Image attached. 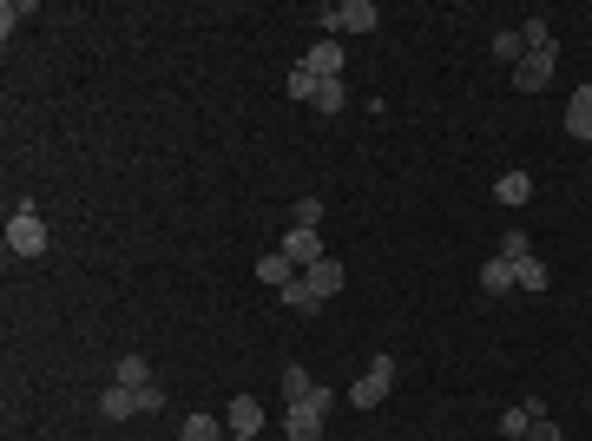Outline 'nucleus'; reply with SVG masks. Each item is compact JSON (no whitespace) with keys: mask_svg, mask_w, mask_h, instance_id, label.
Masks as SVG:
<instances>
[{"mask_svg":"<svg viewBox=\"0 0 592 441\" xmlns=\"http://www.w3.org/2000/svg\"><path fill=\"white\" fill-rule=\"evenodd\" d=\"M323 27H329V40H336V33H375L382 14H375L369 0H343V7H323Z\"/></svg>","mask_w":592,"mask_h":441,"instance_id":"obj_1","label":"nucleus"},{"mask_svg":"<svg viewBox=\"0 0 592 441\" xmlns=\"http://www.w3.org/2000/svg\"><path fill=\"white\" fill-rule=\"evenodd\" d=\"M7 251L14 257H40L47 251V224H40V211H14V218H7Z\"/></svg>","mask_w":592,"mask_h":441,"instance_id":"obj_2","label":"nucleus"},{"mask_svg":"<svg viewBox=\"0 0 592 441\" xmlns=\"http://www.w3.org/2000/svg\"><path fill=\"white\" fill-rule=\"evenodd\" d=\"M389 382H395V363H389V356H375V363L349 382V402H356V409H375V402L389 395Z\"/></svg>","mask_w":592,"mask_h":441,"instance_id":"obj_3","label":"nucleus"},{"mask_svg":"<svg viewBox=\"0 0 592 441\" xmlns=\"http://www.w3.org/2000/svg\"><path fill=\"white\" fill-rule=\"evenodd\" d=\"M224 422H231V435H237V441H257V428H264V402H257V395H231Z\"/></svg>","mask_w":592,"mask_h":441,"instance_id":"obj_4","label":"nucleus"},{"mask_svg":"<svg viewBox=\"0 0 592 441\" xmlns=\"http://www.w3.org/2000/svg\"><path fill=\"white\" fill-rule=\"evenodd\" d=\"M553 60H560V53H527V60L514 66V86H520V93H540V86H553Z\"/></svg>","mask_w":592,"mask_h":441,"instance_id":"obj_5","label":"nucleus"},{"mask_svg":"<svg viewBox=\"0 0 592 441\" xmlns=\"http://www.w3.org/2000/svg\"><path fill=\"white\" fill-rule=\"evenodd\" d=\"M323 422H329V415H316L310 402H290V415H283V435H290V441H323Z\"/></svg>","mask_w":592,"mask_h":441,"instance_id":"obj_6","label":"nucleus"},{"mask_svg":"<svg viewBox=\"0 0 592 441\" xmlns=\"http://www.w3.org/2000/svg\"><path fill=\"white\" fill-rule=\"evenodd\" d=\"M283 257H290V264L296 270H310V264H323V237H316V231H290V237H283Z\"/></svg>","mask_w":592,"mask_h":441,"instance_id":"obj_7","label":"nucleus"},{"mask_svg":"<svg viewBox=\"0 0 592 441\" xmlns=\"http://www.w3.org/2000/svg\"><path fill=\"white\" fill-rule=\"evenodd\" d=\"M303 284L316 290V303H329L336 290L349 284V277H343V264H336V257H323V264H310V270H303Z\"/></svg>","mask_w":592,"mask_h":441,"instance_id":"obj_8","label":"nucleus"},{"mask_svg":"<svg viewBox=\"0 0 592 441\" xmlns=\"http://www.w3.org/2000/svg\"><path fill=\"white\" fill-rule=\"evenodd\" d=\"M303 66H310L316 79H343V47H336V40H316V47L303 53Z\"/></svg>","mask_w":592,"mask_h":441,"instance_id":"obj_9","label":"nucleus"},{"mask_svg":"<svg viewBox=\"0 0 592 441\" xmlns=\"http://www.w3.org/2000/svg\"><path fill=\"white\" fill-rule=\"evenodd\" d=\"M494 198H500L507 211H520V205L533 198V172H500V178H494Z\"/></svg>","mask_w":592,"mask_h":441,"instance_id":"obj_10","label":"nucleus"},{"mask_svg":"<svg viewBox=\"0 0 592 441\" xmlns=\"http://www.w3.org/2000/svg\"><path fill=\"white\" fill-rule=\"evenodd\" d=\"M533 415H546V409H540V395H527V402H514V409L500 415V435H507V441H527Z\"/></svg>","mask_w":592,"mask_h":441,"instance_id":"obj_11","label":"nucleus"},{"mask_svg":"<svg viewBox=\"0 0 592 441\" xmlns=\"http://www.w3.org/2000/svg\"><path fill=\"white\" fill-rule=\"evenodd\" d=\"M99 415H106V422H125V415H139V389H125V382H112V389L99 395Z\"/></svg>","mask_w":592,"mask_h":441,"instance_id":"obj_12","label":"nucleus"},{"mask_svg":"<svg viewBox=\"0 0 592 441\" xmlns=\"http://www.w3.org/2000/svg\"><path fill=\"white\" fill-rule=\"evenodd\" d=\"M566 132H573V139H592V86H579V93L566 99Z\"/></svg>","mask_w":592,"mask_h":441,"instance_id":"obj_13","label":"nucleus"},{"mask_svg":"<svg viewBox=\"0 0 592 441\" xmlns=\"http://www.w3.org/2000/svg\"><path fill=\"white\" fill-rule=\"evenodd\" d=\"M481 290L487 297H507V290H514V264H507V257H487L481 264Z\"/></svg>","mask_w":592,"mask_h":441,"instance_id":"obj_14","label":"nucleus"},{"mask_svg":"<svg viewBox=\"0 0 592 441\" xmlns=\"http://www.w3.org/2000/svg\"><path fill=\"white\" fill-rule=\"evenodd\" d=\"M296 277H303V270H296L283 251H270L264 264H257V284H277V290H283V284H296Z\"/></svg>","mask_w":592,"mask_h":441,"instance_id":"obj_15","label":"nucleus"},{"mask_svg":"<svg viewBox=\"0 0 592 441\" xmlns=\"http://www.w3.org/2000/svg\"><path fill=\"white\" fill-rule=\"evenodd\" d=\"M310 106L323 112V119H336V112L349 106V86H343V79H323V86H316V99H310Z\"/></svg>","mask_w":592,"mask_h":441,"instance_id":"obj_16","label":"nucleus"},{"mask_svg":"<svg viewBox=\"0 0 592 441\" xmlns=\"http://www.w3.org/2000/svg\"><path fill=\"white\" fill-rule=\"evenodd\" d=\"M112 382H125V389H152V363H145V356H119V376Z\"/></svg>","mask_w":592,"mask_h":441,"instance_id":"obj_17","label":"nucleus"},{"mask_svg":"<svg viewBox=\"0 0 592 441\" xmlns=\"http://www.w3.org/2000/svg\"><path fill=\"white\" fill-rule=\"evenodd\" d=\"M277 303H283V310H296V316H310V310H316V290L296 277V284H283V290H277Z\"/></svg>","mask_w":592,"mask_h":441,"instance_id":"obj_18","label":"nucleus"},{"mask_svg":"<svg viewBox=\"0 0 592 441\" xmlns=\"http://www.w3.org/2000/svg\"><path fill=\"white\" fill-rule=\"evenodd\" d=\"M178 441H224V428H218V415H185Z\"/></svg>","mask_w":592,"mask_h":441,"instance_id":"obj_19","label":"nucleus"},{"mask_svg":"<svg viewBox=\"0 0 592 441\" xmlns=\"http://www.w3.org/2000/svg\"><path fill=\"white\" fill-rule=\"evenodd\" d=\"M546 284H553V277H546L540 257H520V264H514V290H546Z\"/></svg>","mask_w":592,"mask_h":441,"instance_id":"obj_20","label":"nucleus"},{"mask_svg":"<svg viewBox=\"0 0 592 441\" xmlns=\"http://www.w3.org/2000/svg\"><path fill=\"white\" fill-rule=\"evenodd\" d=\"M487 47H494V60H500V66H520V60H527V40H520V33H494Z\"/></svg>","mask_w":592,"mask_h":441,"instance_id":"obj_21","label":"nucleus"},{"mask_svg":"<svg viewBox=\"0 0 592 441\" xmlns=\"http://www.w3.org/2000/svg\"><path fill=\"white\" fill-rule=\"evenodd\" d=\"M494 257H507V264H520V257H533V237H527V231H500Z\"/></svg>","mask_w":592,"mask_h":441,"instance_id":"obj_22","label":"nucleus"},{"mask_svg":"<svg viewBox=\"0 0 592 441\" xmlns=\"http://www.w3.org/2000/svg\"><path fill=\"white\" fill-rule=\"evenodd\" d=\"M283 86H290V99H303V106H310V99H316V86H323V79H316L310 66H296V73L283 79Z\"/></svg>","mask_w":592,"mask_h":441,"instance_id":"obj_23","label":"nucleus"},{"mask_svg":"<svg viewBox=\"0 0 592 441\" xmlns=\"http://www.w3.org/2000/svg\"><path fill=\"white\" fill-rule=\"evenodd\" d=\"M290 224H296V231H316V224H323V198H296Z\"/></svg>","mask_w":592,"mask_h":441,"instance_id":"obj_24","label":"nucleus"},{"mask_svg":"<svg viewBox=\"0 0 592 441\" xmlns=\"http://www.w3.org/2000/svg\"><path fill=\"white\" fill-rule=\"evenodd\" d=\"M310 389H316V382H310V369H303V363H290V369H283V395H290V402H303Z\"/></svg>","mask_w":592,"mask_h":441,"instance_id":"obj_25","label":"nucleus"},{"mask_svg":"<svg viewBox=\"0 0 592 441\" xmlns=\"http://www.w3.org/2000/svg\"><path fill=\"white\" fill-rule=\"evenodd\" d=\"M27 14H33V0H7V7H0V33H14Z\"/></svg>","mask_w":592,"mask_h":441,"instance_id":"obj_26","label":"nucleus"},{"mask_svg":"<svg viewBox=\"0 0 592 441\" xmlns=\"http://www.w3.org/2000/svg\"><path fill=\"white\" fill-rule=\"evenodd\" d=\"M527 441H566V435H560V422H553V415H533Z\"/></svg>","mask_w":592,"mask_h":441,"instance_id":"obj_27","label":"nucleus"}]
</instances>
